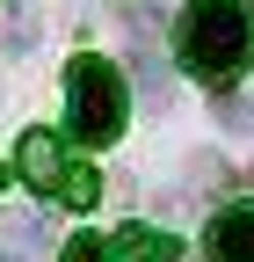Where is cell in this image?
Listing matches in <instances>:
<instances>
[{"label": "cell", "mask_w": 254, "mask_h": 262, "mask_svg": "<svg viewBox=\"0 0 254 262\" xmlns=\"http://www.w3.org/2000/svg\"><path fill=\"white\" fill-rule=\"evenodd\" d=\"M58 262H109V248L94 241V233H80V241H66V255H58Z\"/></svg>", "instance_id": "ba28073f"}, {"label": "cell", "mask_w": 254, "mask_h": 262, "mask_svg": "<svg viewBox=\"0 0 254 262\" xmlns=\"http://www.w3.org/2000/svg\"><path fill=\"white\" fill-rule=\"evenodd\" d=\"M8 182H15V168H8V160H0V189H8Z\"/></svg>", "instance_id": "30bf717a"}, {"label": "cell", "mask_w": 254, "mask_h": 262, "mask_svg": "<svg viewBox=\"0 0 254 262\" xmlns=\"http://www.w3.org/2000/svg\"><path fill=\"white\" fill-rule=\"evenodd\" d=\"M0 262H22V255H15V248H0Z\"/></svg>", "instance_id": "8fae6325"}, {"label": "cell", "mask_w": 254, "mask_h": 262, "mask_svg": "<svg viewBox=\"0 0 254 262\" xmlns=\"http://www.w3.org/2000/svg\"><path fill=\"white\" fill-rule=\"evenodd\" d=\"M218 117H225L233 131H247V139H254V102H218Z\"/></svg>", "instance_id": "9c48e42d"}, {"label": "cell", "mask_w": 254, "mask_h": 262, "mask_svg": "<svg viewBox=\"0 0 254 262\" xmlns=\"http://www.w3.org/2000/svg\"><path fill=\"white\" fill-rule=\"evenodd\" d=\"M58 196H66L73 211H94V204H102V175H94L87 160H73V175H66V189H58Z\"/></svg>", "instance_id": "8992f818"}, {"label": "cell", "mask_w": 254, "mask_h": 262, "mask_svg": "<svg viewBox=\"0 0 254 262\" xmlns=\"http://www.w3.org/2000/svg\"><path fill=\"white\" fill-rule=\"evenodd\" d=\"M15 160H22V175L37 182V189H66V175H73V160H66V139H58V131H22V146H15Z\"/></svg>", "instance_id": "3957f363"}, {"label": "cell", "mask_w": 254, "mask_h": 262, "mask_svg": "<svg viewBox=\"0 0 254 262\" xmlns=\"http://www.w3.org/2000/svg\"><path fill=\"white\" fill-rule=\"evenodd\" d=\"M254 51V22H247V0H189L182 15V66L196 80H233Z\"/></svg>", "instance_id": "6da1fadb"}, {"label": "cell", "mask_w": 254, "mask_h": 262, "mask_svg": "<svg viewBox=\"0 0 254 262\" xmlns=\"http://www.w3.org/2000/svg\"><path fill=\"white\" fill-rule=\"evenodd\" d=\"M66 124H73L80 146H116L123 139V124H131V88H123V73L109 58L80 51L66 66Z\"/></svg>", "instance_id": "7a4b0ae2"}, {"label": "cell", "mask_w": 254, "mask_h": 262, "mask_svg": "<svg viewBox=\"0 0 254 262\" xmlns=\"http://www.w3.org/2000/svg\"><path fill=\"white\" fill-rule=\"evenodd\" d=\"M15 255H29V248H51V219H15V241H8Z\"/></svg>", "instance_id": "52a82bcc"}, {"label": "cell", "mask_w": 254, "mask_h": 262, "mask_svg": "<svg viewBox=\"0 0 254 262\" xmlns=\"http://www.w3.org/2000/svg\"><path fill=\"white\" fill-rule=\"evenodd\" d=\"M174 233H153V226H131V233L109 241V262H174Z\"/></svg>", "instance_id": "5b68a950"}, {"label": "cell", "mask_w": 254, "mask_h": 262, "mask_svg": "<svg viewBox=\"0 0 254 262\" xmlns=\"http://www.w3.org/2000/svg\"><path fill=\"white\" fill-rule=\"evenodd\" d=\"M204 255L211 262H254V204H225L204 233Z\"/></svg>", "instance_id": "277c9868"}]
</instances>
